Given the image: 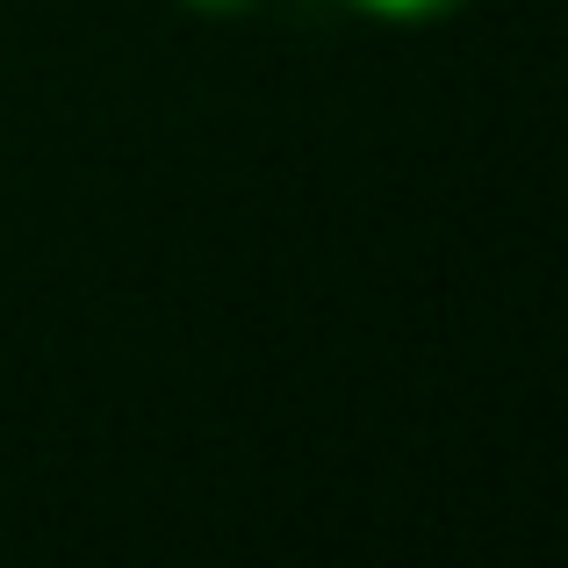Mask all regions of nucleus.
Segmentation results:
<instances>
[{"mask_svg":"<svg viewBox=\"0 0 568 568\" xmlns=\"http://www.w3.org/2000/svg\"><path fill=\"white\" fill-rule=\"evenodd\" d=\"M346 8L375 14V22H432V14H454L468 0H346Z\"/></svg>","mask_w":568,"mask_h":568,"instance_id":"nucleus-1","label":"nucleus"},{"mask_svg":"<svg viewBox=\"0 0 568 568\" xmlns=\"http://www.w3.org/2000/svg\"><path fill=\"white\" fill-rule=\"evenodd\" d=\"M181 8H194V14H252V8H266V0H181Z\"/></svg>","mask_w":568,"mask_h":568,"instance_id":"nucleus-2","label":"nucleus"}]
</instances>
